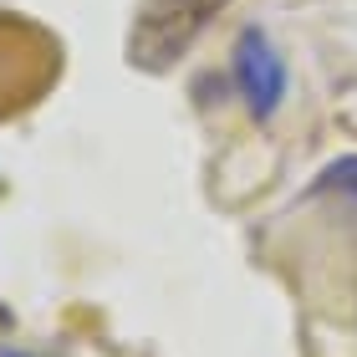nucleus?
<instances>
[{
	"label": "nucleus",
	"instance_id": "obj_1",
	"mask_svg": "<svg viewBox=\"0 0 357 357\" xmlns=\"http://www.w3.org/2000/svg\"><path fill=\"white\" fill-rule=\"evenodd\" d=\"M230 6V0H149L133 15V31H128V61L138 72H174L184 52L194 46V36L215 21V15Z\"/></svg>",
	"mask_w": 357,
	"mask_h": 357
},
{
	"label": "nucleus",
	"instance_id": "obj_2",
	"mask_svg": "<svg viewBox=\"0 0 357 357\" xmlns=\"http://www.w3.org/2000/svg\"><path fill=\"white\" fill-rule=\"evenodd\" d=\"M235 87L255 123H266L286 97V67L275 56V46L266 41V31H255V26L240 31V41H235Z\"/></svg>",
	"mask_w": 357,
	"mask_h": 357
},
{
	"label": "nucleus",
	"instance_id": "obj_3",
	"mask_svg": "<svg viewBox=\"0 0 357 357\" xmlns=\"http://www.w3.org/2000/svg\"><path fill=\"white\" fill-rule=\"evenodd\" d=\"M312 194H352V199H357V153H347V158H332V164L317 174Z\"/></svg>",
	"mask_w": 357,
	"mask_h": 357
},
{
	"label": "nucleus",
	"instance_id": "obj_4",
	"mask_svg": "<svg viewBox=\"0 0 357 357\" xmlns=\"http://www.w3.org/2000/svg\"><path fill=\"white\" fill-rule=\"evenodd\" d=\"M0 357H36V352H21V347H0Z\"/></svg>",
	"mask_w": 357,
	"mask_h": 357
},
{
	"label": "nucleus",
	"instance_id": "obj_5",
	"mask_svg": "<svg viewBox=\"0 0 357 357\" xmlns=\"http://www.w3.org/2000/svg\"><path fill=\"white\" fill-rule=\"evenodd\" d=\"M0 194H6V178H0Z\"/></svg>",
	"mask_w": 357,
	"mask_h": 357
}]
</instances>
